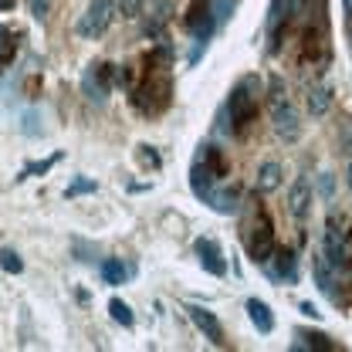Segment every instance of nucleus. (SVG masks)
<instances>
[{
	"label": "nucleus",
	"instance_id": "nucleus-1",
	"mask_svg": "<svg viewBox=\"0 0 352 352\" xmlns=\"http://www.w3.org/2000/svg\"><path fill=\"white\" fill-rule=\"evenodd\" d=\"M258 95H261V78L258 75H244L237 85L230 88L223 112L230 119V132L234 135H244L251 129V122L258 119Z\"/></svg>",
	"mask_w": 352,
	"mask_h": 352
},
{
	"label": "nucleus",
	"instance_id": "nucleus-2",
	"mask_svg": "<svg viewBox=\"0 0 352 352\" xmlns=\"http://www.w3.org/2000/svg\"><path fill=\"white\" fill-rule=\"evenodd\" d=\"M322 254H325V261L339 271V278H349L352 281V227L349 223H339L336 217H329Z\"/></svg>",
	"mask_w": 352,
	"mask_h": 352
},
{
	"label": "nucleus",
	"instance_id": "nucleus-3",
	"mask_svg": "<svg viewBox=\"0 0 352 352\" xmlns=\"http://www.w3.org/2000/svg\"><path fill=\"white\" fill-rule=\"evenodd\" d=\"M173 98V82L170 75H156L149 72L139 85H132V105L142 112V116H160Z\"/></svg>",
	"mask_w": 352,
	"mask_h": 352
},
{
	"label": "nucleus",
	"instance_id": "nucleus-4",
	"mask_svg": "<svg viewBox=\"0 0 352 352\" xmlns=\"http://www.w3.org/2000/svg\"><path fill=\"white\" fill-rule=\"evenodd\" d=\"M308 0H274L271 10H267V51L278 54L281 51V41L292 34L298 14L305 10Z\"/></svg>",
	"mask_w": 352,
	"mask_h": 352
},
{
	"label": "nucleus",
	"instance_id": "nucleus-5",
	"mask_svg": "<svg viewBox=\"0 0 352 352\" xmlns=\"http://www.w3.org/2000/svg\"><path fill=\"white\" fill-rule=\"evenodd\" d=\"M274 227H271V220L264 210H258V220H254V227H251V234H248V258L254 264H267L271 261V254H274Z\"/></svg>",
	"mask_w": 352,
	"mask_h": 352
},
{
	"label": "nucleus",
	"instance_id": "nucleus-6",
	"mask_svg": "<svg viewBox=\"0 0 352 352\" xmlns=\"http://www.w3.org/2000/svg\"><path fill=\"white\" fill-rule=\"evenodd\" d=\"M116 85V65H105V61H98V65H88L85 75H82V91H85L88 102H105L109 98V91Z\"/></svg>",
	"mask_w": 352,
	"mask_h": 352
},
{
	"label": "nucleus",
	"instance_id": "nucleus-7",
	"mask_svg": "<svg viewBox=\"0 0 352 352\" xmlns=\"http://www.w3.org/2000/svg\"><path fill=\"white\" fill-rule=\"evenodd\" d=\"M112 17H116V3L112 0H91L88 3V10L82 14V21H78V38H98V34H105V28L112 24Z\"/></svg>",
	"mask_w": 352,
	"mask_h": 352
},
{
	"label": "nucleus",
	"instance_id": "nucleus-8",
	"mask_svg": "<svg viewBox=\"0 0 352 352\" xmlns=\"http://www.w3.org/2000/svg\"><path fill=\"white\" fill-rule=\"evenodd\" d=\"M186 28H190V34H193V41L204 44L210 41V34L217 31V17H214V10H210V0H193V7L186 10Z\"/></svg>",
	"mask_w": 352,
	"mask_h": 352
},
{
	"label": "nucleus",
	"instance_id": "nucleus-9",
	"mask_svg": "<svg viewBox=\"0 0 352 352\" xmlns=\"http://www.w3.org/2000/svg\"><path fill=\"white\" fill-rule=\"evenodd\" d=\"M267 278L271 281H281V285H295L298 281V254L292 248H274L271 261L264 264Z\"/></svg>",
	"mask_w": 352,
	"mask_h": 352
},
{
	"label": "nucleus",
	"instance_id": "nucleus-10",
	"mask_svg": "<svg viewBox=\"0 0 352 352\" xmlns=\"http://www.w3.org/2000/svg\"><path fill=\"white\" fill-rule=\"evenodd\" d=\"M193 254H197V261L204 264V271H210L214 278H223V274H227L223 251H220V244L214 237H197V241H193Z\"/></svg>",
	"mask_w": 352,
	"mask_h": 352
},
{
	"label": "nucleus",
	"instance_id": "nucleus-11",
	"mask_svg": "<svg viewBox=\"0 0 352 352\" xmlns=\"http://www.w3.org/2000/svg\"><path fill=\"white\" fill-rule=\"evenodd\" d=\"M186 315H190L193 325L204 332V339H210L214 346H227V339H223V325L217 322L214 311H207V308H200V305H186Z\"/></svg>",
	"mask_w": 352,
	"mask_h": 352
},
{
	"label": "nucleus",
	"instance_id": "nucleus-12",
	"mask_svg": "<svg viewBox=\"0 0 352 352\" xmlns=\"http://www.w3.org/2000/svg\"><path fill=\"white\" fill-rule=\"evenodd\" d=\"M271 116H274V132L285 139V142H295L298 139V112H295V105L292 102H285V105H278V109H271Z\"/></svg>",
	"mask_w": 352,
	"mask_h": 352
},
{
	"label": "nucleus",
	"instance_id": "nucleus-13",
	"mask_svg": "<svg viewBox=\"0 0 352 352\" xmlns=\"http://www.w3.org/2000/svg\"><path fill=\"white\" fill-rule=\"evenodd\" d=\"M288 210H292V217L295 220H305L308 210H311V183H308L305 176H298L295 183H292V193H288Z\"/></svg>",
	"mask_w": 352,
	"mask_h": 352
},
{
	"label": "nucleus",
	"instance_id": "nucleus-14",
	"mask_svg": "<svg viewBox=\"0 0 352 352\" xmlns=\"http://www.w3.org/2000/svg\"><path fill=\"white\" fill-rule=\"evenodd\" d=\"M311 274H315L318 288H322L325 295H332V298H336V281H339V271L325 261V254H322V251L311 258Z\"/></svg>",
	"mask_w": 352,
	"mask_h": 352
},
{
	"label": "nucleus",
	"instance_id": "nucleus-15",
	"mask_svg": "<svg viewBox=\"0 0 352 352\" xmlns=\"http://www.w3.org/2000/svg\"><path fill=\"white\" fill-rule=\"evenodd\" d=\"M197 163L204 166V170H210L214 179H223V176L230 173V166H227V160H223V153H220L214 142H207V146H200V156H197Z\"/></svg>",
	"mask_w": 352,
	"mask_h": 352
},
{
	"label": "nucleus",
	"instance_id": "nucleus-16",
	"mask_svg": "<svg viewBox=\"0 0 352 352\" xmlns=\"http://www.w3.org/2000/svg\"><path fill=\"white\" fill-rule=\"evenodd\" d=\"M292 349H295V352H302V349L336 352V349H339V342H332L325 332H295V342H292Z\"/></svg>",
	"mask_w": 352,
	"mask_h": 352
},
{
	"label": "nucleus",
	"instance_id": "nucleus-17",
	"mask_svg": "<svg viewBox=\"0 0 352 352\" xmlns=\"http://www.w3.org/2000/svg\"><path fill=\"white\" fill-rule=\"evenodd\" d=\"M210 207H214L217 214H234V210L241 207V186H223V190H214Z\"/></svg>",
	"mask_w": 352,
	"mask_h": 352
},
{
	"label": "nucleus",
	"instance_id": "nucleus-18",
	"mask_svg": "<svg viewBox=\"0 0 352 352\" xmlns=\"http://www.w3.org/2000/svg\"><path fill=\"white\" fill-rule=\"evenodd\" d=\"M248 315H251V322H254V329L267 336V332H274V315H271V308L264 305L261 298H251L248 302Z\"/></svg>",
	"mask_w": 352,
	"mask_h": 352
},
{
	"label": "nucleus",
	"instance_id": "nucleus-19",
	"mask_svg": "<svg viewBox=\"0 0 352 352\" xmlns=\"http://www.w3.org/2000/svg\"><path fill=\"white\" fill-rule=\"evenodd\" d=\"M332 95H336V91L329 85L311 88V91H308V116H311V119H322V116L332 109Z\"/></svg>",
	"mask_w": 352,
	"mask_h": 352
},
{
	"label": "nucleus",
	"instance_id": "nucleus-20",
	"mask_svg": "<svg viewBox=\"0 0 352 352\" xmlns=\"http://www.w3.org/2000/svg\"><path fill=\"white\" fill-rule=\"evenodd\" d=\"M98 271H102V281L105 285H122L126 278H132V267L122 264L119 258H105V261L98 264Z\"/></svg>",
	"mask_w": 352,
	"mask_h": 352
},
{
	"label": "nucleus",
	"instance_id": "nucleus-21",
	"mask_svg": "<svg viewBox=\"0 0 352 352\" xmlns=\"http://www.w3.org/2000/svg\"><path fill=\"white\" fill-rule=\"evenodd\" d=\"M281 176H285V170H281L278 163H264L261 170H258V179H254L258 193H271V190H278V186H281Z\"/></svg>",
	"mask_w": 352,
	"mask_h": 352
},
{
	"label": "nucleus",
	"instance_id": "nucleus-22",
	"mask_svg": "<svg viewBox=\"0 0 352 352\" xmlns=\"http://www.w3.org/2000/svg\"><path fill=\"white\" fill-rule=\"evenodd\" d=\"M109 311H112V318H116L119 325H126V329L135 325V315H132V308L126 305L122 298H112V302H109Z\"/></svg>",
	"mask_w": 352,
	"mask_h": 352
},
{
	"label": "nucleus",
	"instance_id": "nucleus-23",
	"mask_svg": "<svg viewBox=\"0 0 352 352\" xmlns=\"http://www.w3.org/2000/svg\"><path fill=\"white\" fill-rule=\"evenodd\" d=\"M0 267H3L7 274H21V271H24V261H21V254H17V251L3 248V251H0Z\"/></svg>",
	"mask_w": 352,
	"mask_h": 352
},
{
	"label": "nucleus",
	"instance_id": "nucleus-24",
	"mask_svg": "<svg viewBox=\"0 0 352 352\" xmlns=\"http://www.w3.org/2000/svg\"><path fill=\"white\" fill-rule=\"evenodd\" d=\"M58 160H61V153H54V156H51V160H44V163H31V166H24V170H21V176H17V179H28V176H34V173L44 176L51 166H54V163H58Z\"/></svg>",
	"mask_w": 352,
	"mask_h": 352
},
{
	"label": "nucleus",
	"instance_id": "nucleus-25",
	"mask_svg": "<svg viewBox=\"0 0 352 352\" xmlns=\"http://www.w3.org/2000/svg\"><path fill=\"white\" fill-rule=\"evenodd\" d=\"M82 193H95V183H91V179H82V176H78V179H75V183H72V186L65 190V197L72 200V197H82Z\"/></svg>",
	"mask_w": 352,
	"mask_h": 352
},
{
	"label": "nucleus",
	"instance_id": "nucleus-26",
	"mask_svg": "<svg viewBox=\"0 0 352 352\" xmlns=\"http://www.w3.org/2000/svg\"><path fill=\"white\" fill-rule=\"evenodd\" d=\"M139 163H142V166L160 170V163H163V160H160V153H156L153 146H139Z\"/></svg>",
	"mask_w": 352,
	"mask_h": 352
},
{
	"label": "nucleus",
	"instance_id": "nucleus-27",
	"mask_svg": "<svg viewBox=\"0 0 352 352\" xmlns=\"http://www.w3.org/2000/svg\"><path fill=\"white\" fill-rule=\"evenodd\" d=\"M285 102H288L285 82H281V78H271V109H278V105H285Z\"/></svg>",
	"mask_w": 352,
	"mask_h": 352
},
{
	"label": "nucleus",
	"instance_id": "nucleus-28",
	"mask_svg": "<svg viewBox=\"0 0 352 352\" xmlns=\"http://www.w3.org/2000/svg\"><path fill=\"white\" fill-rule=\"evenodd\" d=\"M28 7H31V17L34 21H47V0H28Z\"/></svg>",
	"mask_w": 352,
	"mask_h": 352
},
{
	"label": "nucleus",
	"instance_id": "nucleus-29",
	"mask_svg": "<svg viewBox=\"0 0 352 352\" xmlns=\"http://www.w3.org/2000/svg\"><path fill=\"white\" fill-rule=\"evenodd\" d=\"M142 3L146 0H119V10H122V17H135L142 10Z\"/></svg>",
	"mask_w": 352,
	"mask_h": 352
},
{
	"label": "nucleus",
	"instance_id": "nucleus-30",
	"mask_svg": "<svg viewBox=\"0 0 352 352\" xmlns=\"http://www.w3.org/2000/svg\"><path fill=\"white\" fill-rule=\"evenodd\" d=\"M302 311H305V315H311V318H315V315H318V308L311 305V302H302Z\"/></svg>",
	"mask_w": 352,
	"mask_h": 352
},
{
	"label": "nucleus",
	"instance_id": "nucleus-31",
	"mask_svg": "<svg viewBox=\"0 0 352 352\" xmlns=\"http://www.w3.org/2000/svg\"><path fill=\"white\" fill-rule=\"evenodd\" d=\"M7 38H10V31H7V28L0 24V51H3V41H7Z\"/></svg>",
	"mask_w": 352,
	"mask_h": 352
},
{
	"label": "nucleus",
	"instance_id": "nucleus-32",
	"mask_svg": "<svg viewBox=\"0 0 352 352\" xmlns=\"http://www.w3.org/2000/svg\"><path fill=\"white\" fill-rule=\"evenodd\" d=\"M0 10H14V0H0Z\"/></svg>",
	"mask_w": 352,
	"mask_h": 352
},
{
	"label": "nucleus",
	"instance_id": "nucleus-33",
	"mask_svg": "<svg viewBox=\"0 0 352 352\" xmlns=\"http://www.w3.org/2000/svg\"><path fill=\"white\" fill-rule=\"evenodd\" d=\"M346 179H349V190H352V163H349V170H346Z\"/></svg>",
	"mask_w": 352,
	"mask_h": 352
}]
</instances>
